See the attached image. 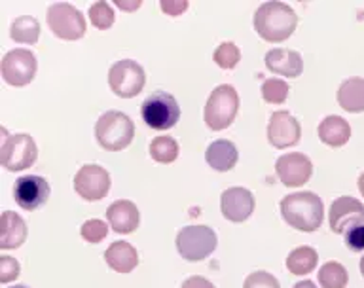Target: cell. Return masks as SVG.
I'll list each match as a JSON object with an SVG mask.
<instances>
[{
    "label": "cell",
    "mask_w": 364,
    "mask_h": 288,
    "mask_svg": "<svg viewBox=\"0 0 364 288\" xmlns=\"http://www.w3.org/2000/svg\"><path fill=\"white\" fill-rule=\"evenodd\" d=\"M281 215L298 232H315L323 224L324 207L321 198L313 192H296L281 201Z\"/></svg>",
    "instance_id": "cell-1"
},
{
    "label": "cell",
    "mask_w": 364,
    "mask_h": 288,
    "mask_svg": "<svg viewBox=\"0 0 364 288\" xmlns=\"http://www.w3.org/2000/svg\"><path fill=\"white\" fill-rule=\"evenodd\" d=\"M298 17L284 2H266L255 11V31L266 42H283L292 36Z\"/></svg>",
    "instance_id": "cell-2"
},
{
    "label": "cell",
    "mask_w": 364,
    "mask_h": 288,
    "mask_svg": "<svg viewBox=\"0 0 364 288\" xmlns=\"http://www.w3.org/2000/svg\"><path fill=\"white\" fill-rule=\"evenodd\" d=\"M95 137L101 148L108 152H118L131 144L133 137H135V125L127 114L119 112V110H110L97 119Z\"/></svg>",
    "instance_id": "cell-3"
},
{
    "label": "cell",
    "mask_w": 364,
    "mask_h": 288,
    "mask_svg": "<svg viewBox=\"0 0 364 288\" xmlns=\"http://www.w3.org/2000/svg\"><path fill=\"white\" fill-rule=\"evenodd\" d=\"M239 110V95L233 85L222 84L207 99L205 105V124L213 131H222L233 124Z\"/></svg>",
    "instance_id": "cell-4"
},
{
    "label": "cell",
    "mask_w": 364,
    "mask_h": 288,
    "mask_svg": "<svg viewBox=\"0 0 364 288\" xmlns=\"http://www.w3.org/2000/svg\"><path fill=\"white\" fill-rule=\"evenodd\" d=\"M141 116L148 127L156 131H165L175 127L181 118V107L171 93L154 91L144 99L141 107Z\"/></svg>",
    "instance_id": "cell-5"
},
{
    "label": "cell",
    "mask_w": 364,
    "mask_h": 288,
    "mask_svg": "<svg viewBox=\"0 0 364 288\" xmlns=\"http://www.w3.org/2000/svg\"><path fill=\"white\" fill-rule=\"evenodd\" d=\"M38 158V148L31 135L17 133L8 135L2 129V144H0V164L8 171H23L31 167Z\"/></svg>",
    "instance_id": "cell-6"
},
{
    "label": "cell",
    "mask_w": 364,
    "mask_h": 288,
    "mask_svg": "<svg viewBox=\"0 0 364 288\" xmlns=\"http://www.w3.org/2000/svg\"><path fill=\"white\" fill-rule=\"evenodd\" d=\"M215 249L216 233L209 226H186L176 233V250L184 260H205Z\"/></svg>",
    "instance_id": "cell-7"
},
{
    "label": "cell",
    "mask_w": 364,
    "mask_h": 288,
    "mask_svg": "<svg viewBox=\"0 0 364 288\" xmlns=\"http://www.w3.org/2000/svg\"><path fill=\"white\" fill-rule=\"evenodd\" d=\"M144 82H146L144 70L139 63L131 61V59H122V61L114 63L108 70V85L122 99H131V97L139 95L144 87Z\"/></svg>",
    "instance_id": "cell-8"
},
{
    "label": "cell",
    "mask_w": 364,
    "mask_h": 288,
    "mask_svg": "<svg viewBox=\"0 0 364 288\" xmlns=\"http://www.w3.org/2000/svg\"><path fill=\"white\" fill-rule=\"evenodd\" d=\"M48 25L61 40H78L85 34V19L73 4L55 2L48 10Z\"/></svg>",
    "instance_id": "cell-9"
},
{
    "label": "cell",
    "mask_w": 364,
    "mask_h": 288,
    "mask_svg": "<svg viewBox=\"0 0 364 288\" xmlns=\"http://www.w3.org/2000/svg\"><path fill=\"white\" fill-rule=\"evenodd\" d=\"M0 73L6 84L23 87L31 84L36 74V57L31 50L17 48V50L8 51L0 63Z\"/></svg>",
    "instance_id": "cell-10"
},
{
    "label": "cell",
    "mask_w": 364,
    "mask_h": 288,
    "mask_svg": "<svg viewBox=\"0 0 364 288\" xmlns=\"http://www.w3.org/2000/svg\"><path fill=\"white\" fill-rule=\"evenodd\" d=\"M74 190L85 201H99L110 190V175L101 165H84L74 176Z\"/></svg>",
    "instance_id": "cell-11"
},
{
    "label": "cell",
    "mask_w": 364,
    "mask_h": 288,
    "mask_svg": "<svg viewBox=\"0 0 364 288\" xmlns=\"http://www.w3.org/2000/svg\"><path fill=\"white\" fill-rule=\"evenodd\" d=\"M330 230L334 233H347L353 228L364 224V205L355 198L343 196L338 198L330 207Z\"/></svg>",
    "instance_id": "cell-12"
},
{
    "label": "cell",
    "mask_w": 364,
    "mask_h": 288,
    "mask_svg": "<svg viewBox=\"0 0 364 288\" xmlns=\"http://www.w3.org/2000/svg\"><path fill=\"white\" fill-rule=\"evenodd\" d=\"M301 127L300 122L287 110H277L272 114L267 125V141L273 148H290L300 142Z\"/></svg>",
    "instance_id": "cell-13"
},
{
    "label": "cell",
    "mask_w": 364,
    "mask_h": 288,
    "mask_svg": "<svg viewBox=\"0 0 364 288\" xmlns=\"http://www.w3.org/2000/svg\"><path fill=\"white\" fill-rule=\"evenodd\" d=\"M50 198V184L38 175L17 178L14 184V199L25 210H36Z\"/></svg>",
    "instance_id": "cell-14"
},
{
    "label": "cell",
    "mask_w": 364,
    "mask_h": 288,
    "mask_svg": "<svg viewBox=\"0 0 364 288\" xmlns=\"http://www.w3.org/2000/svg\"><path fill=\"white\" fill-rule=\"evenodd\" d=\"M275 171H277L279 181L283 182L284 186L298 188L304 186L311 178L313 165L311 159L304 156V154L290 152L277 159Z\"/></svg>",
    "instance_id": "cell-15"
},
{
    "label": "cell",
    "mask_w": 364,
    "mask_h": 288,
    "mask_svg": "<svg viewBox=\"0 0 364 288\" xmlns=\"http://www.w3.org/2000/svg\"><path fill=\"white\" fill-rule=\"evenodd\" d=\"M220 209L224 218L230 222H245L255 210V196L247 188H228L222 193Z\"/></svg>",
    "instance_id": "cell-16"
},
{
    "label": "cell",
    "mask_w": 364,
    "mask_h": 288,
    "mask_svg": "<svg viewBox=\"0 0 364 288\" xmlns=\"http://www.w3.org/2000/svg\"><path fill=\"white\" fill-rule=\"evenodd\" d=\"M107 218L108 224L112 226L116 233L135 232L139 228V222H141V215H139L136 205L133 201H127V199L114 201L107 209Z\"/></svg>",
    "instance_id": "cell-17"
},
{
    "label": "cell",
    "mask_w": 364,
    "mask_h": 288,
    "mask_svg": "<svg viewBox=\"0 0 364 288\" xmlns=\"http://www.w3.org/2000/svg\"><path fill=\"white\" fill-rule=\"evenodd\" d=\"M266 67L273 74H281L287 78H298L304 70V59L298 51L275 48L266 53Z\"/></svg>",
    "instance_id": "cell-18"
},
{
    "label": "cell",
    "mask_w": 364,
    "mask_h": 288,
    "mask_svg": "<svg viewBox=\"0 0 364 288\" xmlns=\"http://www.w3.org/2000/svg\"><path fill=\"white\" fill-rule=\"evenodd\" d=\"M27 239V224L21 216L4 210L0 216V249H19Z\"/></svg>",
    "instance_id": "cell-19"
},
{
    "label": "cell",
    "mask_w": 364,
    "mask_h": 288,
    "mask_svg": "<svg viewBox=\"0 0 364 288\" xmlns=\"http://www.w3.org/2000/svg\"><path fill=\"white\" fill-rule=\"evenodd\" d=\"M105 260L114 272L129 273L139 264V255H136L135 247L127 243V241H116L105 252Z\"/></svg>",
    "instance_id": "cell-20"
},
{
    "label": "cell",
    "mask_w": 364,
    "mask_h": 288,
    "mask_svg": "<svg viewBox=\"0 0 364 288\" xmlns=\"http://www.w3.org/2000/svg\"><path fill=\"white\" fill-rule=\"evenodd\" d=\"M237 148L230 141H215L213 144H209L207 152H205L207 164L215 171H220V173L232 171L237 164Z\"/></svg>",
    "instance_id": "cell-21"
},
{
    "label": "cell",
    "mask_w": 364,
    "mask_h": 288,
    "mask_svg": "<svg viewBox=\"0 0 364 288\" xmlns=\"http://www.w3.org/2000/svg\"><path fill=\"white\" fill-rule=\"evenodd\" d=\"M351 137V127L346 119L340 116H326L318 125V139L326 144V146L340 148L343 146Z\"/></svg>",
    "instance_id": "cell-22"
},
{
    "label": "cell",
    "mask_w": 364,
    "mask_h": 288,
    "mask_svg": "<svg viewBox=\"0 0 364 288\" xmlns=\"http://www.w3.org/2000/svg\"><path fill=\"white\" fill-rule=\"evenodd\" d=\"M338 105L346 112H364V78H349L338 90Z\"/></svg>",
    "instance_id": "cell-23"
},
{
    "label": "cell",
    "mask_w": 364,
    "mask_h": 288,
    "mask_svg": "<svg viewBox=\"0 0 364 288\" xmlns=\"http://www.w3.org/2000/svg\"><path fill=\"white\" fill-rule=\"evenodd\" d=\"M287 267L294 275H307L317 267V250L311 247H298L287 256Z\"/></svg>",
    "instance_id": "cell-24"
},
{
    "label": "cell",
    "mask_w": 364,
    "mask_h": 288,
    "mask_svg": "<svg viewBox=\"0 0 364 288\" xmlns=\"http://www.w3.org/2000/svg\"><path fill=\"white\" fill-rule=\"evenodd\" d=\"M11 40H16L19 44H36L40 36V23L33 16L17 17L10 27Z\"/></svg>",
    "instance_id": "cell-25"
},
{
    "label": "cell",
    "mask_w": 364,
    "mask_h": 288,
    "mask_svg": "<svg viewBox=\"0 0 364 288\" xmlns=\"http://www.w3.org/2000/svg\"><path fill=\"white\" fill-rule=\"evenodd\" d=\"M150 156L158 164H173L178 158V142L171 137H156L150 142Z\"/></svg>",
    "instance_id": "cell-26"
},
{
    "label": "cell",
    "mask_w": 364,
    "mask_h": 288,
    "mask_svg": "<svg viewBox=\"0 0 364 288\" xmlns=\"http://www.w3.org/2000/svg\"><path fill=\"white\" fill-rule=\"evenodd\" d=\"M347 272L346 267L338 262H326L318 270V284L323 288H343L347 287Z\"/></svg>",
    "instance_id": "cell-27"
},
{
    "label": "cell",
    "mask_w": 364,
    "mask_h": 288,
    "mask_svg": "<svg viewBox=\"0 0 364 288\" xmlns=\"http://www.w3.org/2000/svg\"><path fill=\"white\" fill-rule=\"evenodd\" d=\"M262 97L264 101L272 102V105H281L287 101L289 97V85L287 82L279 78H269L262 84Z\"/></svg>",
    "instance_id": "cell-28"
},
{
    "label": "cell",
    "mask_w": 364,
    "mask_h": 288,
    "mask_svg": "<svg viewBox=\"0 0 364 288\" xmlns=\"http://www.w3.org/2000/svg\"><path fill=\"white\" fill-rule=\"evenodd\" d=\"M90 19L91 23L95 25L97 28H110L114 25V10L112 6L108 4V2H95V4L90 6Z\"/></svg>",
    "instance_id": "cell-29"
},
{
    "label": "cell",
    "mask_w": 364,
    "mask_h": 288,
    "mask_svg": "<svg viewBox=\"0 0 364 288\" xmlns=\"http://www.w3.org/2000/svg\"><path fill=\"white\" fill-rule=\"evenodd\" d=\"M241 59V51L233 42H222L215 51V63L220 68H233Z\"/></svg>",
    "instance_id": "cell-30"
},
{
    "label": "cell",
    "mask_w": 364,
    "mask_h": 288,
    "mask_svg": "<svg viewBox=\"0 0 364 288\" xmlns=\"http://www.w3.org/2000/svg\"><path fill=\"white\" fill-rule=\"evenodd\" d=\"M82 238L90 243H101L102 239L108 235V226L102 220H87L80 230Z\"/></svg>",
    "instance_id": "cell-31"
},
{
    "label": "cell",
    "mask_w": 364,
    "mask_h": 288,
    "mask_svg": "<svg viewBox=\"0 0 364 288\" xmlns=\"http://www.w3.org/2000/svg\"><path fill=\"white\" fill-rule=\"evenodd\" d=\"M243 288H281L279 281L267 272H255L245 279Z\"/></svg>",
    "instance_id": "cell-32"
},
{
    "label": "cell",
    "mask_w": 364,
    "mask_h": 288,
    "mask_svg": "<svg viewBox=\"0 0 364 288\" xmlns=\"http://www.w3.org/2000/svg\"><path fill=\"white\" fill-rule=\"evenodd\" d=\"M19 277V262L10 256L0 258V283H11Z\"/></svg>",
    "instance_id": "cell-33"
},
{
    "label": "cell",
    "mask_w": 364,
    "mask_h": 288,
    "mask_svg": "<svg viewBox=\"0 0 364 288\" xmlns=\"http://www.w3.org/2000/svg\"><path fill=\"white\" fill-rule=\"evenodd\" d=\"M346 245L347 249L355 250V252L364 250V224L363 226L353 228L351 232L346 233Z\"/></svg>",
    "instance_id": "cell-34"
},
{
    "label": "cell",
    "mask_w": 364,
    "mask_h": 288,
    "mask_svg": "<svg viewBox=\"0 0 364 288\" xmlns=\"http://www.w3.org/2000/svg\"><path fill=\"white\" fill-rule=\"evenodd\" d=\"M161 10L171 17H176V16H182L184 11L188 10V2L186 0H164L161 2Z\"/></svg>",
    "instance_id": "cell-35"
},
{
    "label": "cell",
    "mask_w": 364,
    "mask_h": 288,
    "mask_svg": "<svg viewBox=\"0 0 364 288\" xmlns=\"http://www.w3.org/2000/svg\"><path fill=\"white\" fill-rule=\"evenodd\" d=\"M181 288H215V287H213V283H210L209 279L196 275V277L186 279V281L182 283Z\"/></svg>",
    "instance_id": "cell-36"
},
{
    "label": "cell",
    "mask_w": 364,
    "mask_h": 288,
    "mask_svg": "<svg viewBox=\"0 0 364 288\" xmlns=\"http://www.w3.org/2000/svg\"><path fill=\"white\" fill-rule=\"evenodd\" d=\"M114 4L122 8V10H136V8H141V0H136V2H122V0H116Z\"/></svg>",
    "instance_id": "cell-37"
},
{
    "label": "cell",
    "mask_w": 364,
    "mask_h": 288,
    "mask_svg": "<svg viewBox=\"0 0 364 288\" xmlns=\"http://www.w3.org/2000/svg\"><path fill=\"white\" fill-rule=\"evenodd\" d=\"M292 288H317L313 281H300V283H296Z\"/></svg>",
    "instance_id": "cell-38"
},
{
    "label": "cell",
    "mask_w": 364,
    "mask_h": 288,
    "mask_svg": "<svg viewBox=\"0 0 364 288\" xmlns=\"http://www.w3.org/2000/svg\"><path fill=\"white\" fill-rule=\"evenodd\" d=\"M358 190H360V193L364 196V173L358 176Z\"/></svg>",
    "instance_id": "cell-39"
},
{
    "label": "cell",
    "mask_w": 364,
    "mask_h": 288,
    "mask_svg": "<svg viewBox=\"0 0 364 288\" xmlns=\"http://www.w3.org/2000/svg\"><path fill=\"white\" fill-rule=\"evenodd\" d=\"M360 273H363V277H364V256L360 258Z\"/></svg>",
    "instance_id": "cell-40"
},
{
    "label": "cell",
    "mask_w": 364,
    "mask_h": 288,
    "mask_svg": "<svg viewBox=\"0 0 364 288\" xmlns=\"http://www.w3.org/2000/svg\"><path fill=\"white\" fill-rule=\"evenodd\" d=\"M8 288H31V287H27V284H16V287H8Z\"/></svg>",
    "instance_id": "cell-41"
}]
</instances>
